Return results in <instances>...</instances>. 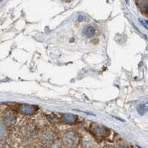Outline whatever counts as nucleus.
Listing matches in <instances>:
<instances>
[{"instance_id":"obj_1","label":"nucleus","mask_w":148,"mask_h":148,"mask_svg":"<svg viewBox=\"0 0 148 148\" xmlns=\"http://www.w3.org/2000/svg\"><path fill=\"white\" fill-rule=\"evenodd\" d=\"M62 141L66 147L77 148L80 143V137L75 131H68L63 134Z\"/></svg>"},{"instance_id":"obj_2","label":"nucleus","mask_w":148,"mask_h":148,"mask_svg":"<svg viewBox=\"0 0 148 148\" xmlns=\"http://www.w3.org/2000/svg\"><path fill=\"white\" fill-rule=\"evenodd\" d=\"M89 130L91 133L98 138H105L110 134V131L106 127L96 123H92L91 124Z\"/></svg>"},{"instance_id":"obj_3","label":"nucleus","mask_w":148,"mask_h":148,"mask_svg":"<svg viewBox=\"0 0 148 148\" xmlns=\"http://www.w3.org/2000/svg\"><path fill=\"white\" fill-rule=\"evenodd\" d=\"M18 110L24 115H32L37 111V106L31 104H21L19 106Z\"/></svg>"},{"instance_id":"obj_4","label":"nucleus","mask_w":148,"mask_h":148,"mask_svg":"<svg viewBox=\"0 0 148 148\" xmlns=\"http://www.w3.org/2000/svg\"><path fill=\"white\" fill-rule=\"evenodd\" d=\"M40 139H41V141H42L43 145H49L52 144V142L54 141V135L50 131H45V132L42 133Z\"/></svg>"},{"instance_id":"obj_5","label":"nucleus","mask_w":148,"mask_h":148,"mask_svg":"<svg viewBox=\"0 0 148 148\" xmlns=\"http://www.w3.org/2000/svg\"><path fill=\"white\" fill-rule=\"evenodd\" d=\"M77 119V116L71 113H66L63 114L62 115V121L66 124H73L75 123H76Z\"/></svg>"},{"instance_id":"obj_6","label":"nucleus","mask_w":148,"mask_h":148,"mask_svg":"<svg viewBox=\"0 0 148 148\" xmlns=\"http://www.w3.org/2000/svg\"><path fill=\"white\" fill-rule=\"evenodd\" d=\"M16 120V116L11 112H8L4 116V121L7 125H12Z\"/></svg>"},{"instance_id":"obj_7","label":"nucleus","mask_w":148,"mask_h":148,"mask_svg":"<svg viewBox=\"0 0 148 148\" xmlns=\"http://www.w3.org/2000/svg\"><path fill=\"white\" fill-rule=\"evenodd\" d=\"M84 34L87 37H92L95 34V30L92 26H86L84 28Z\"/></svg>"},{"instance_id":"obj_8","label":"nucleus","mask_w":148,"mask_h":148,"mask_svg":"<svg viewBox=\"0 0 148 148\" xmlns=\"http://www.w3.org/2000/svg\"><path fill=\"white\" fill-rule=\"evenodd\" d=\"M140 7L143 11L148 13V0H141L140 1Z\"/></svg>"},{"instance_id":"obj_9","label":"nucleus","mask_w":148,"mask_h":148,"mask_svg":"<svg viewBox=\"0 0 148 148\" xmlns=\"http://www.w3.org/2000/svg\"><path fill=\"white\" fill-rule=\"evenodd\" d=\"M145 110H146V108H145V105L143 104V103H141L137 107V111L141 115H144L145 112Z\"/></svg>"},{"instance_id":"obj_10","label":"nucleus","mask_w":148,"mask_h":148,"mask_svg":"<svg viewBox=\"0 0 148 148\" xmlns=\"http://www.w3.org/2000/svg\"><path fill=\"white\" fill-rule=\"evenodd\" d=\"M4 136V128L3 125L2 124V123L0 122V137H2Z\"/></svg>"},{"instance_id":"obj_11","label":"nucleus","mask_w":148,"mask_h":148,"mask_svg":"<svg viewBox=\"0 0 148 148\" xmlns=\"http://www.w3.org/2000/svg\"><path fill=\"white\" fill-rule=\"evenodd\" d=\"M118 148H127V147L125 145H123V144H120L118 146Z\"/></svg>"},{"instance_id":"obj_12","label":"nucleus","mask_w":148,"mask_h":148,"mask_svg":"<svg viewBox=\"0 0 148 148\" xmlns=\"http://www.w3.org/2000/svg\"><path fill=\"white\" fill-rule=\"evenodd\" d=\"M28 148H42L41 146H39V145H34V146H31Z\"/></svg>"},{"instance_id":"obj_13","label":"nucleus","mask_w":148,"mask_h":148,"mask_svg":"<svg viewBox=\"0 0 148 148\" xmlns=\"http://www.w3.org/2000/svg\"><path fill=\"white\" fill-rule=\"evenodd\" d=\"M103 148H113V147H111V146H110V145H106V146L103 147Z\"/></svg>"},{"instance_id":"obj_14","label":"nucleus","mask_w":148,"mask_h":148,"mask_svg":"<svg viewBox=\"0 0 148 148\" xmlns=\"http://www.w3.org/2000/svg\"><path fill=\"white\" fill-rule=\"evenodd\" d=\"M126 2H128V0H126Z\"/></svg>"},{"instance_id":"obj_15","label":"nucleus","mask_w":148,"mask_h":148,"mask_svg":"<svg viewBox=\"0 0 148 148\" xmlns=\"http://www.w3.org/2000/svg\"></svg>"}]
</instances>
